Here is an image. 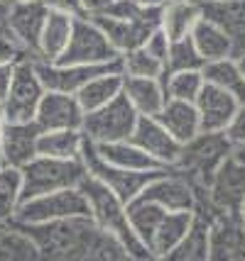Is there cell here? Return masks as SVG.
I'll return each instance as SVG.
<instances>
[{
  "label": "cell",
  "instance_id": "40",
  "mask_svg": "<svg viewBox=\"0 0 245 261\" xmlns=\"http://www.w3.org/2000/svg\"><path fill=\"white\" fill-rule=\"evenodd\" d=\"M226 137H228V142L233 144V149L238 147H245V105H240L235 115L231 117V122L226 125Z\"/></svg>",
  "mask_w": 245,
  "mask_h": 261
},
{
  "label": "cell",
  "instance_id": "3",
  "mask_svg": "<svg viewBox=\"0 0 245 261\" xmlns=\"http://www.w3.org/2000/svg\"><path fill=\"white\" fill-rule=\"evenodd\" d=\"M235 149L228 142L226 132H206L201 129L189 142L182 144V154L172 169L187 176L194 188H206L216 169L233 154Z\"/></svg>",
  "mask_w": 245,
  "mask_h": 261
},
{
  "label": "cell",
  "instance_id": "30",
  "mask_svg": "<svg viewBox=\"0 0 245 261\" xmlns=\"http://www.w3.org/2000/svg\"><path fill=\"white\" fill-rule=\"evenodd\" d=\"M204 79L218 86L223 91H228L235 100L245 105V76L235 57H226V59H216V61H206L204 64Z\"/></svg>",
  "mask_w": 245,
  "mask_h": 261
},
{
  "label": "cell",
  "instance_id": "15",
  "mask_svg": "<svg viewBox=\"0 0 245 261\" xmlns=\"http://www.w3.org/2000/svg\"><path fill=\"white\" fill-rule=\"evenodd\" d=\"M130 139L140 149H145L157 164H162L164 169H172L179 161L182 142L174 135H169V129L154 115H140Z\"/></svg>",
  "mask_w": 245,
  "mask_h": 261
},
{
  "label": "cell",
  "instance_id": "37",
  "mask_svg": "<svg viewBox=\"0 0 245 261\" xmlns=\"http://www.w3.org/2000/svg\"><path fill=\"white\" fill-rule=\"evenodd\" d=\"M206 59L198 54L196 44L189 37H182V39H172V46H169V57H167V73L169 71H194V68H204Z\"/></svg>",
  "mask_w": 245,
  "mask_h": 261
},
{
  "label": "cell",
  "instance_id": "41",
  "mask_svg": "<svg viewBox=\"0 0 245 261\" xmlns=\"http://www.w3.org/2000/svg\"><path fill=\"white\" fill-rule=\"evenodd\" d=\"M49 10H59L66 12V15H74V17H83L86 15V8H83V0H44Z\"/></svg>",
  "mask_w": 245,
  "mask_h": 261
},
{
  "label": "cell",
  "instance_id": "46",
  "mask_svg": "<svg viewBox=\"0 0 245 261\" xmlns=\"http://www.w3.org/2000/svg\"><path fill=\"white\" fill-rule=\"evenodd\" d=\"M135 3H140V5H147V8H162L167 0H135Z\"/></svg>",
  "mask_w": 245,
  "mask_h": 261
},
{
  "label": "cell",
  "instance_id": "6",
  "mask_svg": "<svg viewBox=\"0 0 245 261\" xmlns=\"http://www.w3.org/2000/svg\"><path fill=\"white\" fill-rule=\"evenodd\" d=\"M44 93H47V88L37 73L35 59L27 57L23 61H17L10 91L5 95V100L0 102V113L5 117V122H32Z\"/></svg>",
  "mask_w": 245,
  "mask_h": 261
},
{
  "label": "cell",
  "instance_id": "33",
  "mask_svg": "<svg viewBox=\"0 0 245 261\" xmlns=\"http://www.w3.org/2000/svg\"><path fill=\"white\" fill-rule=\"evenodd\" d=\"M120 71L123 76H138V79H164L167 66L157 57H152L145 46H135L125 54H120Z\"/></svg>",
  "mask_w": 245,
  "mask_h": 261
},
{
  "label": "cell",
  "instance_id": "17",
  "mask_svg": "<svg viewBox=\"0 0 245 261\" xmlns=\"http://www.w3.org/2000/svg\"><path fill=\"white\" fill-rule=\"evenodd\" d=\"M101 30L105 32L108 42L113 44L118 54H125L135 46H142L147 42L152 30H157L154 24L140 22V20H130V17H118V15H108V12H96L88 15Z\"/></svg>",
  "mask_w": 245,
  "mask_h": 261
},
{
  "label": "cell",
  "instance_id": "5",
  "mask_svg": "<svg viewBox=\"0 0 245 261\" xmlns=\"http://www.w3.org/2000/svg\"><path fill=\"white\" fill-rule=\"evenodd\" d=\"M20 171H23V200L54 193L61 188H76L88 176L83 156L81 159H57V156L37 154Z\"/></svg>",
  "mask_w": 245,
  "mask_h": 261
},
{
  "label": "cell",
  "instance_id": "22",
  "mask_svg": "<svg viewBox=\"0 0 245 261\" xmlns=\"http://www.w3.org/2000/svg\"><path fill=\"white\" fill-rule=\"evenodd\" d=\"M94 144V142H91ZM96 154L103 161L120 166V169H132V171H154L164 169L162 164L152 159L150 154L140 149L132 139H118V142H103V144H94Z\"/></svg>",
  "mask_w": 245,
  "mask_h": 261
},
{
  "label": "cell",
  "instance_id": "49",
  "mask_svg": "<svg viewBox=\"0 0 245 261\" xmlns=\"http://www.w3.org/2000/svg\"><path fill=\"white\" fill-rule=\"evenodd\" d=\"M240 220H243V225H245V200H243V205H240Z\"/></svg>",
  "mask_w": 245,
  "mask_h": 261
},
{
  "label": "cell",
  "instance_id": "20",
  "mask_svg": "<svg viewBox=\"0 0 245 261\" xmlns=\"http://www.w3.org/2000/svg\"><path fill=\"white\" fill-rule=\"evenodd\" d=\"M204 17L221 24L233 39V57L245 51V0H206Z\"/></svg>",
  "mask_w": 245,
  "mask_h": 261
},
{
  "label": "cell",
  "instance_id": "38",
  "mask_svg": "<svg viewBox=\"0 0 245 261\" xmlns=\"http://www.w3.org/2000/svg\"><path fill=\"white\" fill-rule=\"evenodd\" d=\"M30 54L23 49V44L10 32H0V64H17Z\"/></svg>",
  "mask_w": 245,
  "mask_h": 261
},
{
  "label": "cell",
  "instance_id": "26",
  "mask_svg": "<svg viewBox=\"0 0 245 261\" xmlns=\"http://www.w3.org/2000/svg\"><path fill=\"white\" fill-rule=\"evenodd\" d=\"M201 17H204L201 0H167L162 5L160 27L169 34V39H182L191 34Z\"/></svg>",
  "mask_w": 245,
  "mask_h": 261
},
{
  "label": "cell",
  "instance_id": "32",
  "mask_svg": "<svg viewBox=\"0 0 245 261\" xmlns=\"http://www.w3.org/2000/svg\"><path fill=\"white\" fill-rule=\"evenodd\" d=\"M123 81L125 76L120 73V71H113V73H101V76H96L91 79L83 88L76 91V98L81 102V108L88 113V110H96V108H101L105 102H110L116 95L123 93Z\"/></svg>",
  "mask_w": 245,
  "mask_h": 261
},
{
  "label": "cell",
  "instance_id": "25",
  "mask_svg": "<svg viewBox=\"0 0 245 261\" xmlns=\"http://www.w3.org/2000/svg\"><path fill=\"white\" fill-rule=\"evenodd\" d=\"M123 93L132 102L138 115H157L167 102V88L164 79H138V76H125L123 81Z\"/></svg>",
  "mask_w": 245,
  "mask_h": 261
},
{
  "label": "cell",
  "instance_id": "44",
  "mask_svg": "<svg viewBox=\"0 0 245 261\" xmlns=\"http://www.w3.org/2000/svg\"><path fill=\"white\" fill-rule=\"evenodd\" d=\"M3 127H5V117L0 113V169L8 166V164H5V154H3Z\"/></svg>",
  "mask_w": 245,
  "mask_h": 261
},
{
  "label": "cell",
  "instance_id": "10",
  "mask_svg": "<svg viewBox=\"0 0 245 261\" xmlns=\"http://www.w3.org/2000/svg\"><path fill=\"white\" fill-rule=\"evenodd\" d=\"M83 164H86V169H88V176H94V178H98L101 183H105L123 203H128V205L142 193V188H145L157 173L164 171V169L132 171V169L113 166V164L103 161L98 154H96L94 144H91L88 139H86V147H83Z\"/></svg>",
  "mask_w": 245,
  "mask_h": 261
},
{
  "label": "cell",
  "instance_id": "19",
  "mask_svg": "<svg viewBox=\"0 0 245 261\" xmlns=\"http://www.w3.org/2000/svg\"><path fill=\"white\" fill-rule=\"evenodd\" d=\"M42 129L35 120L32 122H5L3 127V154L5 164L23 169L27 161L37 156V142Z\"/></svg>",
  "mask_w": 245,
  "mask_h": 261
},
{
  "label": "cell",
  "instance_id": "8",
  "mask_svg": "<svg viewBox=\"0 0 245 261\" xmlns=\"http://www.w3.org/2000/svg\"><path fill=\"white\" fill-rule=\"evenodd\" d=\"M74 215H91L88 200L83 195L81 186L61 188V191H54V193H44L37 195V198H30V200H23L20 207H17L15 222L39 225V222H52V220Z\"/></svg>",
  "mask_w": 245,
  "mask_h": 261
},
{
  "label": "cell",
  "instance_id": "12",
  "mask_svg": "<svg viewBox=\"0 0 245 261\" xmlns=\"http://www.w3.org/2000/svg\"><path fill=\"white\" fill-rule=\"evenodd\" d=\"M47 3L44 0H10L5 30L23 44V49L35 59L39 46V34L47 20Z\"/></svg>",
  "mask_w": 245,
  "mask_h": 261
},
{
  "label": "cell",
  "instance_id": "2",
  "mask_svg": "<svg viewBox=\"0 0 245 261\" xmlns=\"http://www.w3.org/2000/svg\"><path fill=\"white\" fill-rule=\"evenodd\" d=\"M81 191L88 200L91 217L98 222V227L113 232L130 251V261H152V254L140 242V237L132 232L128 217V203H123L105 183H101L94 176H86L81 183Z\"/></svg>",
  "mask_w": 245,
  "mask_h": 261
},
{
  "label": "cell",
  "instance_id": "13",
  "mask_svg": "<svg viewBox=\"0 0 245 261\" xmlns=\"http://www.w3.org/2000/svg\"><path fill=\"white\" fill-rule=\"evenodd\" d=\"M138 200H150L164 210H194L196 207V191L189 183L187 176H182L174 169H164L142 188Z\"/></svg>",
  "mask_w": 245,
  "mask_h": 261
},
{
  "label": "cell",
  "instance_id": "36",
  "mask_svg": "<svg viewBox=\"0 0 245 261\" xmlns=\"http://www.w3.org/2000/svg\"><path fill=\"white\" fill-rule=\"evenodd\" d=\"M204 83H206V79H204L201 68H194V71H169L164 76L167 98H176V100H187V102H196Z\"/></svg>",
  "mask_w": 245,
  "mask_h": 261
},
{
  "label": "cell",
  "instance_id": "21",
  "mask_svg": "<svg viewBox=\"0 0 245 261\" xmlns=\"http://www.w3.org/2000/svg\"><path fill=\"white\" fill-rule=\"evenodd\" d=\"M194 220V210H167L162 217V222L157 225L154 234L147 242V249L152 254V261H167V256L172 254L176 244L182 242V237L187 234V229L191 227Z\"/></svg>",
  "mask_w": 245,
  "mask_h": 261
},
{
  "label": "cell",
  "instance_id": "23",
  "mask_svg": "<svg viewBox=\"0 0 245 261\" xmlns=\"http://www.w3.org/2000/svg\"><path fill=\"white\" fill-rule=\"evenodd\" d=\"M74 15L59 10H49L42 34H39V46H37V57L35 59H44V61H57L64 49L69 44L71 30H74Z\"/></svg>",
  "mask_w": 245,
  "mask_h": 261
},
{
  "label": "cell",
  "instance_id": "27",
  "mask_svg": "<svg viewBox=\"0 0 245 261\" xmlns=\"http://www.w3.org/2000/svg\"><path fill=\"white\" fill-rule=\"evenodd\" d=\"M191 39L196 44L198 54L206 61H216V59L233 57V39L221 24H216L209 17H201L196 27L191 30Z\"/></svg>",
  "mask_w": 245,
  "mask_h": 261
},
{
  "label": "cell",
  "instance_id": "9",
  "mask_svg": "<svg viewBox=\"0 0 245 261\" xmlns=\"http://www.w3.org/2000/svg\"><path fill=\"white\" fill-rule=\"evenodd\" d=\"M116 59H120V54L108 42L105 32L88 15H83L74 20L69 44L57 64H110Z\"/></svg>",
  "mask_w": 245,
  "mask_h": 261
},
{
  "label": "cell",
  "instance_id": "42",
  "mask_svg": "<svg viewBox=\"0 0 245 261\" xmlns=\"http://www.w3.org/2000/svg\"><path fill=\"white\" fill-rule=\"evenodd\" d=\"M12 76H15V64H0V102L5 100V95L10 91Z\"/></svg>",
  "mask_w": 245,
  "mask_h": 261
},
{
  "label": "cell",
  "instance_id": "14",
  "mask_svg": "<svg viewBox=\"0 0 245 261\" xmlns=\"http://www.w3.org/2000/svg\"><path fill=\"white\" fill-rule=\"evenodd\" d=\"M209 261H245V225L240 213H218L211 217Z\"/></svg>",
  "mask_w": 245,
  "mask_h": 261
},
{
  "label": "cell",
  "instance_id": "28",
  "mask_svg": "<svg viewBox=\"0 0 245 261\" xmlns=\"http://www.w3.org/2000/svg\"><path fill=\"white\" fill-rule=\"evenodd\" d=\"M86 147L83 129H42L37 142V154L57 159H81Z\"/></svg>",
  "mask_w": 245,
  "mask_h": 261
},
{
  "label": "cell",
  "instance_id": "31",
  "mask_svg": "<svg viewBox=\"0 0 245 261\" xmlns=\"http://www.w3.org/2000/svg\"><path fill=\"white\" fill-rule=\"evenodd\" d=\"M39 249L15 220L0 222V261H35Z\"/></svg>",
  "mask_w": 245,
  "mask_h": 261
},
{
  "label": "cell",
  "instance_id": "18",
  "mask_svg": "<svg viewBox=\"0 0 245 261\" xmlns=\"http://www.w3.org/2000/svg\"><path fill=\"white\" fill-rule=\"evenodd\" d=\"M238 108H240V102L235 100L231 93L206 81L196 98L201 129H206V132H223Z\"/></svg>",
  "mask_w": 245,
  "mask_h": 261
},
{
  "label": "cell",
  "instance_id": "24",
  "mask_svg": "<svg viewBox=\"0 0 245 261\" xmlns=\"http://www.w3.org/2000/svg\"><path fill=\"white\" fill-rule=\"evenodd\" d=\"M160 122H162L169 135H174L182 144L189 142L194 135L201 132V120H198V110L196 102H187V100H176V98H167L164 108L154 115Z\"/></svg>",
  "mask_w": 245,
  "mask_h": 261
},
{
  "label": "cell",
  "instance_id": "1",
  "mask_svg": "<svg viewBox=\"0 0 245 261\" xmlns=\"http://www.w3.org/2000/svg\"><path fill=\"white\" fill-rule=\"evenodd\" d=\"M20 227L32 237L39 249V259L52 261H130V251L120 239L98 227L91 215L61 217L39 225Z\"/></svg>",
  "mask_w": 245,
  "mask_h": 261
},
{
  "label": "cell",
  "instance_id": "11",
  "mask_svg": "<svg viewBox=\"0 0 245 261\" xmlns=\"http://www.w3.org/2000/svg\"><path fill=\"white\" fill-rule=\"evenodd\" d=\"M35 68L47 91H61V93H76L86 83L101 73H113L120 71V59L110 64H57V61H44L35 59ZM123 73V71H120Z\"/></svg>",
  "mask_w": 245,
  "mask_h": 261
},
{
  "label": "cell",
  "instance_id": "35",
  "mask_svg": "<svg viewBox=\"0 0 245 261\" xmlns=\"http://www.w3.org/2000/svg\"><path fill=\"white\" fill-rule=\"evenodd\" d=\"M164 213H167L164 207L150 203V200H138V198H135V200L128 205V217H130V225H132V232L140 237V242L145 247H147L150 237L154 234L157 225L162 222Z\"/></svg>",
  "mask_w": 245,
  "mask_h": 261
},
{
  "label": "cell",
  "instance_id": "7",
  "mask_svg": "<svg viewBox=\"0 0 245 261\" xmlns=\"http://www.w3.org/2000/svg\"><path fill=\"white\" fill-rule=\"evenodd\" d=\"M138 110L132 102L125 98V93L116 95L110 102H105L96 110H88L83 115V135L94 144L103 142H118V139H130L132 129L138 125Z\"/></svg>",
  "mask_w": 245,
  "mask_h": 261
},
{
  "label": "cell",
  "instance_id": "50",
  "mask_svg": "<svg viewBox=\"0 0 245 261\" xmlns=\"http://www.w3.org/2000/svg\"><path fill=\"white\" fill-rule=\"evenodd\" d=\"M0 3H10V0H0Z\"/></svg>",
  "mask_w": 245,
  "mask_h": 261
},
{
  "label": "cell",
  "instance_id": "4",
  "mask_svg": "<svg viewBox=\"0 0 245 261\" xmlns=\"http://www.w3.org/2000/svg\"><path fill=\"white\" fill-rule=\"evenodd\" d=\"M194 191H196L194 213L198 215L211 220L218 213H240V205L245 200V161L233 151L216 169L209 186Z\"/></svg>",
  "mask_w": 245,
  "mask_h": 261
},
{
  "label": "cell",
  "instance_id": "43",
  "mask_svg": "<svg viewBox=\"0 0 245 261\" xmlns=\"http://www.w3.org/2000/svg\"><path fill=\"white\" fill-rule=\"evenodd\" d=\"M113 0H83V8H86V15H96V12H103Z\"/></svg>",
  "mask_w": 245,
  "mask_h": 261
},
{
  "label": "cell",
  "instance_id": "34",
  "mask_svg": "<svg viewBox=\"0 0 245 261\" xmlns=\"http://www.w3.org/2000/svg\"><path fill=\"white\" fill-rule=\"evenodd\" d=\"M23 203V171L15 166L0 169V222L15 220Z\"/></svg>",
  "mask_w": 245,
  "mask_h": 261
},
{
  "label": "cell",
  "instance_id": "39",
  "mask_svg": "<svg viewBox=\"0 0 245 261\" xmlns=\"http://www.w3.org/2000/svg\"><path fill=\"white\" fill-rule=\"evenodd\" d=\"M142 46L150 51L152 57H157L164 64V66H167V57H169V46H172V39H169V34L164 32L162 27L152 30V34L147 37V42H145Z\"/></svg>",
  "mask_w": 245,
  "mask_h": 261
},
{
  "label": "cell",
  "instance_id": "45",
  "mask_svg": "<svg viewBox=\"0 0 245 261\" xmlns=\"http://www.w3.org/2000/svg\"><path fill=\"white\" fill-rule=\"evenodd\" d=\"M8 5H10V3H0V32H8V30H5V17H8Z\"/></svg>",
  "mask_w": 245,
  "mask_h": 261
},
{
  "label": "cell",
  "instance_id": "16",
  "mask_svg": "<svg viewBox=\"0 0 245 261\" xmlns=\"http://www.w3.org/2000/svg\"><path fill=\"white\" fill-rule=\"evenodd\" d=\"M86 110L76 98V93L47 91L37 108L35 122L39 129H81Z\"/></svg>",
  "mask_w": 245,
  "mask_h": 261
},
{
  "label": "cell",
  "instance_id": "47",
  "mask_svg": "<svg viewBox=\"0 0 245 261\" xmlns=\"http://www.w3.org/2000/svg\"><path fill=\"white\" fill-rule=\"evenodd\" d=\"M235 61H238V66H240V71H243V76H245V51H243V54H238V57H235Z\"/></svg>",
  "mask_w": 245,
  "mask_h": 261
},
{
  "label": "cell",
  "instance_id": "29",
  "mask_svg": "<svg viewBox=\"0 0 245 261\" xmlns=\"http://www.w3.org/2000/svg\"><path fill=\"white\" fill-rule=\"evenodd\" d=\"M209 217L194 213L191 227L176 244L167 261H209Z\"/></svg>",
  "mask_w": 245,
  "mask_h": 261
},
{
  "label": "cell",
  "instance_id": "48",
  "mask_svg": "<svg viewBox=\"0 0 245 261\" xmlns=\"http://www.w3.org/2000/svg\"><path fill=\"white\" fill-rule=\"evenodd\" d=\"M235 154H238V156L245 161V147H238V149H235Z\"/></svg>",
  "mask_w": 245,
  "mask_h": 261
}]
</instances>
